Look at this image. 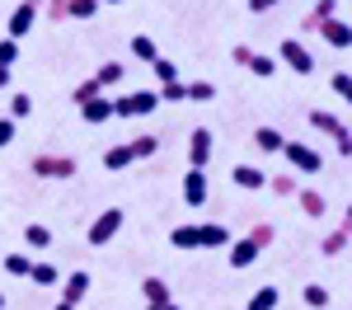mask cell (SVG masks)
Masks as SVG:
<instances>
[{
	"instance_id": "cell-1",
	"label": "cell",
	"mask_w": 352,
	"mask_h": 310,
	"mask_svg": "<svg viewBox=\"0 0 352 310\" xmlns=\"http://www.w3.org/2000/svg\"><path fill=\"white\" fill-rule=\"evenodd\" d=\"M169 245L174 250H226L230 245V230L221 221H192V225H174V235H169Z\"/></svg>"
},
{
	"instance_id": "cell-2",
	"label": "cell",
	"mask_w": 352,
	"mask_h": 310,
	"mask_svg": "<svg viewBox=\"0 0 352 310\" xmlns=\"http://www.w3.org/2000/svg\"><path fill=\"white\" fill-rule=\"evenodd\" d=\"M28 169H33L38 179H76V174H80V160L66 155V151H38Z\"/></svg>"
},
{
	"instance_id": "cell-3",
	"label": "cell",
	"mask_w": 352,
	"mask_h": 310,
	"mask_svg": "<svg viewBox=\"0 0 352 310\" xmlns=\"http://www.w3.org/2000/svg\"><path fill=\"white\" fill-rule=\"evenodd\" d=\"M310 127H315V132H324V137H333L338 155H352V127H348V122H338L329 109H310Z\"/></svg>"
},
{
	"instance_id": "cell-4",
	"label": "cell",
	"mask_w": 352,
	"mask_h": 310,
	"mask_svg": "<svg viewBox=\"0 0 352 310\" xmlns=\"http://www.w3.org/2000/svg\"><path fill=\"white\" fill-rule=\"evenodd\" d=\"M160 109V94L155 89H132L122 99H113V118H146V113Z\"/></svg>"
},
{
	"instance_id": "cell-5",
	"label": "cell",
	"mask_w": 352,
	"mask_h": 310,
	"mask_svg": "<svg viewBox=\"0 0 352 310\" xmlns=\"http://www.w3.org/2000/svg\"><path fill=\"white\" fill-rule=\"evenodd\" d=\"M277 66H287V71H296V76H315V52L305 47V38H287L282 47H277Z\"/></svg>"
},
{
	"instance_id": "cell-6",
	"label": "cell",
	"mask_w": 352,
	"mask_h": 310,
	"mask_svg": "<svg viewBox=\"0 0 352 310\" xmlns=\"http://www.w3.org/2000/svg\"><path fill=\"white\" fill-rule=\"evenodd\" d=\"M118 230H122V207H104V212H99V217L89 221L85 240H89L94 250H104V245H109V240L118 235Z\"/></svg>"
},
{
	"instance_id": "cell-7",
	"label": "cell",
	"mask_w": 352,
	"mask_h": 310,
	"mask_svg": "<svg viewBox=\"0 0 352 310\" xmlns=\"http://www.w3.org/2000/svg\"><path fill=\"white\" fill-rule=\"evenodd\" d=\"M282 155L292 160L296 174H320V169H324V155H320L310 141H287V146H282Z\"/></svg>"
},
{
	"instance_id": "cell-8",
	"label": "cell",
	"mask_w": 352,
	"mask_h": 310,
	"mask_svg": "<svg viewBox=\"0 0 352 310\" xmlns=\"http://www.w3.org/2000/svg\"><path fill=\"white\" fill-rule=\"evenodd\" d=\"M212 151H217V137H212V127H192V132H188V169H207Z\"/></svg>"
},
{
	"instance_id": "cell-9",
	"label": "cell",
	"mask_w": 352,
	"mask_h": 310,
	"mask_svg": "<svg viewBox=\"0 0 352 310\" xmlns=\"http://www.w3.org/2000/svg\"><path fill=\"white\" fill-rule=\"evenodd\" d=\"M38 10H43V0H19V5H14V14H10V33H5V38H14V43H19V38H24L28 28L38 24Z\"/></svg>"
},
{
	"instance_id": "cell-10",
	"label": "cell",
	"mask_w": 352,
	"mask_h": 310,
	"mask_svg": "<svg viewBox=\"0 0 352 310\" xmlns=\"http://www.w3.org/2000/svg\"><path fill=\"white\" fill-rule=\"evenodd\" d=\"M320 38H324L329 47H338V52H348V47H352V24H348V19H338V14H333V19H324V24H320Z\"/></svg>"
},
{
	"instance_id": "cell-11",
	"label": "cell",
	"mask_w": 352,
	"mask_h": 310,
	"mask_svg": "<svg viewBox=\"0 0 352 310\" xmlns=\"http://www.w3.org/2000/svg\"><path fill=\"white\" fill-rule=\"evenodd\" d=\"M207 193H212L207 169H188V174H184V202H188V207H202V202H207Z\"/></svg>"
},
{
	"instance_id": "cell-12",
	"label": "cell",
	"mask_w": 352,
	"mask_h": 310,
	"mask_svg": "<svg viewBox=\"0 0 352 310\" xmlns=\"http://www.w3.org/2000/svg\"><path fill=\"white\" fill-rule=\"evenodd\" d=\"M89 287H94V278H89L85 268H80V273H71V278H61V301H66V306H80Z\"/></svg>"
},
{
	"instance_id": "cell-13",
	"label": "cell",
	"mask_w": 352,
	"mask_h": 310,
	"mask_svg": "<svg viewBox=\"0 0 352 310\" xmlns=\"http://www.w3.org/2000/svg\"><path fill=\"white\" fill-rule=\"evenodd\" d=\"M230 184L254 193V188H268V174H263L258 165H230Z\"/></svg>"
},
{
	"instance_id": "cell-14",
	"label": "cell",
	"mask_w": 352,
	"mask_h": 310,
	"mask_svg": "<svg viewBox=\"0 0 352 310\" xmlns=\"http://www.w3.org/2000/svg\"><path fill=\"white\" fill-rule=\"evenodd\" d=\"M333 14H338V0H315V5H310V14L300 19V33H320V24L333 19Z\"/></svg>"
},
{
	"instance_id": "cell-15",
	"label": "cell",
	"mask_w": 352,
	"mask_h": 310,
	"mask_svg": "<svg viewBox=\"0 0 352 310\" xmlns=\"http://www.w3.org/2000/svg\"><path fill=\"white\" fill-rule=\"evenodd\" d=\"M141 291H146V306H155V310L174 306V301H169V282H164V278H155V273H151V278L141 282Z\"/></svg>"
},
{
	"instance_id": "cell-16",
	"label": "cell",
	"mask_w": 352,
	"mask_h": 310,
	"mask_svg": "<svg viewBox=\"0 0 352 310\" xmlns=\"http://www.w3.org/2000/svg\"><path fill=\"white\" fill-rule=\"evenodd\" d=\"M258 245H254V240H249V235H244V240H235V250L226 254V258H230V268H235V273H240V268H249V263H258Z\"/></svg>"
},
{
	"instance_id": "cell-17",
	"label": "cell",
	"mask_w": 352,
	"mask_h": 310,
	"mask_svg": "<svg viewBox=\"0 0 352 310\" xmlns=\"http://www.w3.org/2000/svg\"><path fill=\"white\" fill-rule=\"evenodd\" d=\"M296 202H300V212L310 217V221H320L329 212V202H324V193H315V188H296Z\"/></svg>"
},
{
	"instance_id": "cell-18",
	"label": "cell",
	"mask_w": 352,
	"mask_h": 310,
	"mask_svg": "<svg viewBox=\"0 0 352 310\" xmlns=\"http://www.w3.org/2000/svg\"><path fill=\"white\" fill-rule=\"evenodd\" d=\"M254 146H258L263 155H272V151H282V146H287V137H282L277 127H268V122H263V127H254Z\"/></svg>"
},
{
	"instance_id": "cell-19",
	"label": "cell",
	"mask_w": 352,
	"mask_h": 310,
	"mask_svg": "<svg viewBox=\"0 0 352 310\" xmlns=\"http://www.w3.org/2000/svg\"><path fill=\"white\" fill-rule=\"evenodd\" d=\"M132 160H136V155H132V146H127V141H122V146H109V151H104V169H109V174L127 169Z\"/></svg>"
},
{
	"instance_id": "cell-20",
	"label": "cell",
	"mask_w": 352,
	"mask_h": 310,
	"mask_svg": "<svg viewBox=\"0 0 352 310\" xmlns=\"http://www.w3.org/2000/svg\"><path fill=\"white\" fill-rule=\"evenodd\" d=\"M80 118H85V122H94V127L109 122V118H113V99H89V104H80Z\"/></svg>"
},
{
	"instance_id": "cell-21",
	"label": "cell",
	"mask_w": 352,
	"mask_h": 310,
	"mask_svg": "<svg viewBox=\"0 0 352 310\" xmlns=\"http://www.w3.org/2000/svg\"><path fill=\"white\" fill-rule=\"evenodd\" d=\"M348 240H352L348 230H343V225H333L324 240H320V254H324V258H333V254H343V250H348Z\"/></svg>"
},
{
	"instance_id": "cell-22",
	"label": "cell",
	"mask_w": 352,
	"mask_h": 310,
	"mask_svg": "<svg viewBox=\"0 0 352 310\" xmlns=\"http://www.w3.org/2000/svg\"><path fill=\"white\" fill-rule=\"evenodd\" d=\"M127 76V61H104L99 71H94V80H99V89H109V85H118Z\"/></svg>"
},
{
	"instance_id": "cell-23",
	"label": "cell",
	"mask_w": 352,
	"mask_h": 310,
	"mask_svg": "<svg viewBox=\"0 0 352 310\" xmlns=\"http://www.w3.org/2000/svg\"><path fill=\"white\" fill-rule=\"evenodd\" d=\"M184 99H192V104H212V99H217V85L212 80H188L184 85Z\"/></svg>"
},
{
	"instance_id": "cell-24",
	"label": "cell",
	"mask_w": 352,
	"mask_h": 310,
	"mask_svg": "<svg viewBox=\"0 0 352 310\" xmlns=\"http://www.w3.org/2000/svg\"><path fill=\"white\" fill-rule=\"evenodd\" d=\"M24 245H28V250H52V230H47L43 221H33L24 230Z\"/></svg>"
},
{
	"instance_id": "cell-25",
	"label": "cell",
	"mask_w": 352,
	"mask_h": 310,
	"mask_svg": "<svg viewBox=\"0 0 352 310\" xmlns=\"http://www.w3.org/2000/svg\"><path fill=\"white\" fill-rule=\"evenodd\" d=\"M277 301H282L277 287H258V291L249 296V310H277Z\"/></svg>"
},
{
	"instance_id": "cell-26",
	"label": "cell",
	"mask_w": 352,
	"mask_h": 310,
	"mask_svg": "<svg viewBox=\"0 0 352 310\" xmlns=\"http://www.w3.org/2000/svg\"><path fill=\"white\" fill-rule=\"evenodd\" d=\"M244 71H254V76H277V61L263 52H249L244 56Z\"/></svg>"
},
{
	"instance_id": "cell-27",
	"label": "cell",
	"mask_w": 352,
	"mask_h": 310,
	"mask_svg": "<svg viewBox=\"0 0 352 310\" xmlns=\"http://www.w3.org/2000/svg\"><path fill=\"white\" fill-rule=\"evenodd\" d=\"M300 301L310 310H324L329 306V287H320V282H310V287H300Z\"/></svg>"
},
{
	"instance_id": "cell-28",
	"label": "cell",
	"mask_w": 352,
	"mask_h": 310,
	"mask_svg": "<svg viewBox=\"0 0 352 310\" xmlns=\"http://www.w3.org/2000/svg\"><path fill=\"white\" fill-rule=\"evenodd\" d=\"M249 240H254L258 250H268L272 240H277V225H272V221H254V225H249Z\"/></svg>"
},
{
	"instance_id": "cell-29",
	"label": "cell",
	"mask_w": 352,
	"mask_h": 310,
	"mask_svg": "<svg viewBox=\"0 0 352 310\" xmlns=\"http://www.w3.org/2000/svg\"><path fill=\"white\" fill-rule=\"evenodd\" d=\"M127 146H132V155H136V160H151V155L160 151V137H151V132H146V137H132Z\"/></svg>"
},
{
	"instance_id": "cell-30",
	"label": "cell",
	"mask_w": 352,
	"mask_h": 310,
	"mask_svg": "<svg viewBox=\"0 0 352 310\" xmlns=\"http://www.w3.org/2000/svg\"><path fill=\"white\" fill-rule=\"evenodd\" d=\"M28 282H38V287H56L61 273H56L52 263H33V268H28Z\"/></svg>"
},
{
	"instance_id": "cell-31",
	"label": "cell",
	"mask_w": 352,
	"mask_h": 310,
	"mask_svg": "<svg viewBox=\"0 0 352 310\" xmlns=\"http://www.w3.org/2000/svg\"><path fill=\"white\" fill-rule=\"evenodd\" d=\"M268 188H272L277 197H296L300 184H296V174H272V179H268Z\"/></svg>"
},
{
	"instance_id": "cell-32",
	"label": "cell",
	"mask_w": 352,
	"mask_h": 310,
	"mask_svg": "<svg viewBox=\"0 0 352 310\" xmlns=\"http://www.w3.org/2000/svg\"><path fill=\"white\" fill-rule=\"evenodd\" d=\"M99 94H104V89H99V80H94V76H89V80H80L76 89H71V99H76V109H80V104H89V99H99Z\"/></svg>"
},
{
	"instance_id": "cell-33",
	"label": "cell",
	"mask_w": 352,
	"mask_h": 310,
	"mask_svg": "<svg viewBox=\"0 0 352 310\" xmlns=\"http://www.w3.org/2000/svg\"><path fill=\"white\" fill-rule=\"evenodd\" d=\"M132 56H141V61H155V56H160V47H155V38L136 33V38H132Z\"/></svg>"
},
{
	"instance_id": "cell-34",
	"label": "cell",
	"mask_w": 352,
	"mask_h": 310,
	"mask_svg": "<svg viewBox=\"0 0 352 310\" xmlns=\"http://www.w3.org/2000/svg\"><path fill=\"white\" fill-rule=\"evenodd\" d=\"M99 0H66V19H94Z\"/></svg>"
},
{
	"instance_id": "cell-35",
	"label": "cell",
	"mask_w": 352,
	"mask_h": 310,
	"mask_svg": "<svg viewBox=\"0 0 352 310\" xmlns=\"http://www.w3.org/2000/svg\"><path fill=\"white\" fill-rule=\"evenodd\" d=\"M28 268H33L28 254H5V273H10V278H28Z\"/></svg>"
},
{
	"instance_id": "cell-36",
	"label": "cell",
	"mask_w": 352,
	"mask_h": 310,
	"mask_svg": "<svg viewBox=\"0 0 352 310\" xmlns=\"http://www.w3.org/2000/svg\"><path fill=\"white\" fill-rule=\"evenodd\" d=\"M151 71H155V80H160V85H174V80H179V66H174V61H164V56H155V61H151Z\"/></svg>"
},
{
	"instance_id": "cell-37",
	"label": "cell",
	"mask_w": 352,
	"mask_h": 310,
	"mask_svg": "<svg viewBox=\"0 0 352 310\" xmlns=\"http://www.w3.org/2000/svg\"><path fill=\"white\" fill-rule=\"evenodd\" d=\"M33 113V94H10V118L19 122V118H28Z\"/></svg>"
},
{
	"instance_id": "cell-38",
	"label": "cell",
	"mask_w": 352,
	"mask_h": 310,
	"mask_svg": "<svg viewBox=\"0 0 352 310\" xmlns=\"http://www.w3.org/2000/svg\"><path fill=\"white\" fill-rule=\"evenodd\" d=\"M333 94L348 99V109H352V76H348V71H333Z\"/></svg>"
},
{
	"instance_id": "cell-39",
	"label": "cell",
	"mask_w": 352,
	"mask_h": 310,
	"mask_svg": "<svg viewBox=\"0 0 352 310\" xmlns=\"http://www.w3.org/2000/svg\"><path fill=\"white\" fill-rule=\"evenodd\" d=\"M14 61H19V43H14V38H0V66L14 71Z\"/></svg>"
},
{
	"instance_id": "cell-40",
	"label": "cell",
	"mask_w": 352,
	"mask_h": 310,
	"mask_svg": "<svg viewBox=\"0 0 352 310\" xmlns=\"http://www.w3.org/2000/svg\"><path fill=\"white\" fill-rule=\"evenodd\" d=\"M155 94H160V104H184V80H174V85H160Z\"/></svg>"
},
{
	"instance_id": "cell-41",
	"label": "cell",
	"mask_w": 352,
	"mask_h": 310,
	"mask_svg": "<svg viewBox=\"0 0 352 310\" xmlns=\"http://www.w3.org/2000/svg\"><path fill=\"white\" fill-rule=\"evenodd\" d=\"M47 10V24H66V0H43Z\"/></svg>"
},
{
	"instance_id": "cell-42",
	"label": "cell",
	"mask_w": 352,
	"mask_h": 310,
	"mask_svg": "<svg viewBox=\"0 0 352 310\" xmlns=\"http://www.w3.org/2000/svg\"><path fill=\"white\" fill-rule=\"evenodd\" d=\"M14 137H19V122H14V118H0V151H5Z\"/></svg>"
},
{
	"instance_id": "cell-43",
	"label": "cell",
	"mask_w": 352,
	"mask_h": 310,
	"mask_svg": "<svg viewBox=\"0 0 352 310\" xmlns=\"http://www.w3.org/2000/svg\"><path fill=\"white\" fill-rule=\"evenodd\" d=\"M277 5H282V0H249V10H254V14H268V10H277Z\"/></svg>"
},
{
	"instance_id": "cell-44",
	"label": "cell",
	"mask_w": 352,
	"mask_h": 310,
	"mask_svg": "<svg viewBox=\"0 0 352 310\" xmlns=\"http://www.w3.org/2000/svg\"><path fill=\"white\" fill-rule=\"evenodd\" d=\"M338 225H343V230L352 235V202H348V212H343V221H338Z\"/></svg>"
},
{
	"instance_id": "cell-45",
	"label": "cell",
	"mask_w": 352,
	"mask_h": 310,
	"mask_svg": "<svg viewBox=\"0 0 352 310\" xmlns=\"http://www.w3.org/2000/svg\"><path fill=\"white\" fill-rule=\"evenodd\" d=\"M0 89H10V66H0Z\"/></svg>"
},
{
	"instance_id": "cell-46",
	"label": "cell",
	"mask_w": 352,
	"mask_h": 310,
	"mask_svg": "<svg viewBox=\"0 0 352 310\" xmlns=\"http://www.w3.org/2000/svg\"><path fill=\"white\" fill-rule=\"evenodd\" d=\"M52 310H76V306H66V301H56V306Z\"/></svg>"
},
{
	"instance_id": "cell-47",
	"label": "cell",
	"mask_w": 352,
	"mask_h": 310,
	"mask_svg": "<svg viewBox=\"0 0 352 310\" xmlns=\"http://www.w3.org/2000/svg\"><path fill=\"white\" fill-rule=\"evenodd\" d=\"M99 5H122V0H99Z\"/></svg>"
},
{
	"instance_id": "cell-48",
	"label": "cell",
	"mask_w": 352,
	"mask_h": 310,
	"mask_svg": "<svg viewBox=\"0 0 352 310\" xmlns=\"http://www.w3.org/2000/svg\"><path fill=\"white\" fill-rule=\"evenodd\" d=\"M0 306H5V291H0Z\"/></svg>"
},
{
	"instance_id": "cell-49",
	"label": "cell",
	"mask_w": 352,
	"mask_h": 310,
	"mask_svg": "<svg viewBox=\"0 0 352 310\" xmlns=\"http://www.w3.org/2000/svg\"><path fill=\"white\" fill-rule=\"evenodd\" d=\"M164 310H179V306H164Z\"/></svg>"
},
{
	"instance_id": "cell-50",
	"label": "cell",
	"mask_w": 352,
	"mask_h": 310,
	"mask_svg": "<svg viewBox=\"0 0 352 310\" xmlns=\"http://www.w3.org/2000/svg\"><path fill=\"white\" fill-rule=\"evenodd\" d=\"M146 310H155V306H146Z\"/></svg>"
}]
</instances>
